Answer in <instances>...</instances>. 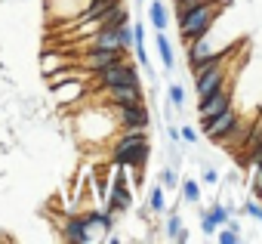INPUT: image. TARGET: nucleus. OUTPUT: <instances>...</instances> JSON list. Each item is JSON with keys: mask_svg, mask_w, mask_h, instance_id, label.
<instances>
[{"mask_svg": "<svg viewBox=\"0 0 262 244\" xmlns=\"http://www.w3.org/2000/svg\"><path fill=\"white\" fill-rule=\"evenodd\" d=\"M120 59H126V53L123 50H99V47H90V50H83L74 62L83 68V71H99V68H105V65H114V62H120Z\"/></svg>", "mask_w": 262, "mask_h": 244, "instance_id": "nucleus-6", "label": "nucleus"}, {"mask_svg": "<svg viewBox=\"0 0 262 244\" xmlns=\"http://www.w3.org/2000/svg\"><path fill=\"white\" fill-rule=\"evenodd\" d=\"M148 19H151V25H155L158 31H167V25H170V10L164 7V0H151Z\"/></svg>", "mask_w": 262, "mask_h": 244, "instance_id": "nucleus-12", "label": "nucleus"}, {"mask_svg": "<svg viewBox=\"0 0 262 244\" xmlns=\"http://www.w3.org/2000/svg\"><path fill=\"white\" fill-rule=\"evenodd\" d=\"M173 4H179V0H173Z\"/></svg>", "mask_w": 262, "mask_h": 244, "instance_id": "nucleus-30", "label": "nucleus"}, {"mask_svg": "<svg viewBox=\"0 0 262 244\" xmlns=\"http://www.w3.org/2000/svg\"><path fill=\"white\" fill-rule=\"evenodd\" d=\"M222 84H228L225 62H219V65H210V68H204L201 74H194V93H198V99L210 96V93H213V90H219Z\"/></svg>", "mask_w": 262, "mask_h": 244, "instance_id": "nucleus-7", "label": "nucleus"}, {"mask_svg": "<svg viewBox=\"0 0 262 244\" xmlns=\"http://www.w3.org/2000/svg\"><path fill=\"white\" fill-rule=\"evenodd\" d=\"M201 130L207 139L219 143V139H228L231 133H237V111L228 105L225 111L213 114V117H201Z\"/></svg>", "mask_w": 262, "mask_h": 244, "instance_id": "nucleus-2", "label": "nucleus"}, {"mask_svg": "<svg viewBox=\"0 0 262 244\" xmlns=\"http://www.w3.org/2000/svg\"><path fill=\"white\" fill-rule=\"evenodd\" d=\"M216 241H219V244H237L241 235H237L234 226H219V229H216Z\"/></svg>", "mask_w": 262, "mask_h": 244, "instance_id": "nucleus-17", "label": "nucleus"}, {"mask_svg": "<svg viewBox=\"0 0 262 244\" xmlns=\"http://www.w3.org/2000/svg\"><path fill=\"white\" fill-rule=\"evenodd\" d=\"M105 105H129V102H145L142 96V84H120V87H108L99 90Z\"/></svg>", "mask_w": 262, "mask_h": 244, "instance_id": "nucleus-8", "label": "nucleus"}, {"mask_svg": "<svg viewBox=\"0 0 262 244\" xmlns=\"http://www.w3.org/2000/svg\"><path fill=\"white\" fill-rule=\"evenodd\" d=\"M222 4H225V0H204L201 7H194L185 16H179V37L188 44V40H194L201 34H210L216 16L222 13Z\"/></svg>", "mask_w": 262, "mask_h": 244, "instance_id": "nucleus-1", "label": "nucleus"}, {"mask_svg": "<svg viewBox=\"0 0 262 244\" xmlns=\"http://www.w3.org/2000/svg\"><path fill=\"white\" fill-rule=\"evenodd\" d=\"M53 90V99H56V105H62V108H80V102L90 96V87H86V80H62V84H56V87H50Z\"/></svg>", "mask_w": 262, "mask_h": 244, "instance_id": "nucleus-5", "label": "nucleus"}, {"mask_svg": "<svg viewBox=\"0 0 262 244\" xmlns=\"http://www.w3.org/2000/svg\"><path fill=\"white\" fill-rule=\"evenodd\" d=\"M179 229H182V219L173 213V216L167 219V238H176V232H179Z\"/></svg>", "mask_w": 262, "mask_h": 244, "instance_id": "nucleus-24", "label": "nucleus"}, {"mask_svg": "<svg viewBox=\"0 0 262 244\" xmlns=\"http://www.w3.org/2000/svg\"><path fill=\"white\" fill-rule=\"evenodd\" d=\"M114 120H117V130L120 127H142L148 130L151 127V114L145 108V102H129V105H108Z\"/></svg>", "mask_w": 262, "mask_h": 244, "instance_id": "nucleus-4", "label": "nucleus"}, {"mask_svg": "<svg viewBox=\"0 0 262 244\" xmlns=\"http://www.w3.org/2000/svg\"><path fill=\"white\" fill-rule=\"evenodd\" d=\"M207 213H210V219H213V222H216V226H225V222H228V219H231V213H228V210H225V207H222V204H213V207H210V210H207Z\"/></svg>", "mask_w": 262, "mask_h": 244, "instance_id": "nucleus-19", "label": "nucleus"}, {"mask_svg": "<svg viewBox=\"0 0 262 244\" xmlns=\"http://www.w3.org/2000/svg\"><path fill=\"white\" fill-rule=\"evenodd\" d=\"M244 164H250V167H256V164H262V143L250 149V158H244Z\"/></svg>", "mask_w": 262, "mask_h": 244, "instance_id": "nucleus-22", "label": "nucleus"}, {"mask_svg": "<svg viewBox=\"0 0 262 244\" xmlns=\"http://www.w3.org/2000/svg\"><path fill=\"white\" fill-rule=\"evenodd\" d=\"M161 186H164V189H176V186H179V173H176L173 167H167V170L161 173Z\"/></svg>", "mask_w": 262, "mask_h": 244, "instance_id": "nucleus-20", "label": "nucleus"}, {"mask_svg": "<svg viewBox=\"0 0 262 244\" xmlns=\"http://www.w3.org/2000/svg\"><path fill=\"white\" fill-rule=\"evenodd\" d=\"M216 229H219V226L210 219V213H204V216H201V232H204V235H216Z\"/></svg>", "mask_w": 262, "mask_h": 244, "instance_id": "nucleus-23", "label": "nucleus"}, {"mask_svg": "<svg viewBox=\"0 0 262 244\" xmlns=\"http://www.w3.org/2000/svg\"><path fill=\"white\" fill-rule=\"evenodd\" d=\"M167 96H170V105H173V108H182V105H185V90H182L179 84H170Z\"/></svg>", "mask_w": 262, "mask_h": 244, "instance_id": "nucleus-18", "label": "nucleus"}, {"mask_svg": "<svg viewBox=\"0 0 262 244\" xmlns=\"http://www.w3.org/2000/svg\"><path fill=\"white\" fill-rule=\"evenodd\" d=\"M68 62H74V59H68V56H62V53H47L43 62H40V71H43V77H47V74H53L56 68H62V65H68Z\"/></svg>", "mask_w": 262, "mask_h": 244, "instance_id": "nucleus-14", "label": "nucleus"}, {"mask_svg": "<svg viewBox=\"0 0 262 244\" xmlns=\"http://www.w3.org/2000/svg\"><path fill=\"white\" fill-rule=\"evenodd\" d=\"M259 198H262V192H259Z\"/></svg>", "mask_w": 262, "mask_h": 244, "instance_id": "nucleus-31", "label": "nucleus"}, {"mask_svg": "<svg viewBox=\"0 0 262 244\" xmlns=\"http://www.w3.org/2000/svg\"><path fill=\"white\" fill-rule=\"evenodd\" d=\"M148 210L151 213H164L167 210V198H164V186H155L148 195Z\"/></svg>", "mask_w": 262, "mask_h": 244, "instance_id": "nucleus-16", "label": "nucleus"}, {"mask_svg": "<svg viewBox=\"0 0 262 244\" xmlns=\"http://www.w3.org/2000/svg\"><path fill=\"white\" fill-rule=\"evenodd\" d=\"M167 136H170V143H179V130H176V127H170Z\"/></svg>", "mask_w": 262, "mask_h": 244, "instance_id": "nucleus-29", "label": "nucleus"}, {"mask_svg": "<svg viewBox=\"0 0 262 244\" xmlns=\"http://www.w3.org/2000/svg\"><path fill=\"white\" fill-rule=\"evenodd\" d=\"M151 158V143H136V146H123V149H111V164H120L126 170H142Z\"/></svg>", "mask_w": 262, "mask_h": 244, "instance_id": "nucleus-3", "label": "nucleus"}, {"mask_svg": "<svg viewBox=\"0 0 262 244\" xmlns=\"http://www.w3.org/2000/svg\"><path fill=\"white\" fill-rule=\"evenodd\" d=\"M179 186H182V201H188V204H198V201H201V186H198V179H182Z\"/></svg>", "mask_w": 262, "mask_h": 244, "instance_id": "nucleus-15", "label": "nucleus"}, {"mask_svg": "<svg viewBox=\"0 0 262 244\" xmlns=\"http://www.w3.org/2000/svg\"><path fill=\"white\" fill-rule=\"evenodd\" d=\"M62 238L65 241H71V244H90L93 241V235H90V229H86V219H83V213H68V219L62 222Z\"/></svg>", "mask_w": 262, "mask_h": 244, "instance_id": "nucleus-10", "label": "nucleus"}, {"mask_svg": "<svg viewBox=\"0 0 262 244\" xmlns=\"http://www.w3.org/2000/svg\"><path fill=\"white\" fill-rule=\"evenodd\" d=\"M204 182H210V186H216V182H219V173H216L213 167H207V170H204Z\"/></svg>", "mask_w": 262, "mask_h": 244, "instance_id": "nucleus-28", "label": "nucleus"}, {"mask_svg": "<svg viewBox=\"0 0 262 244\" xmlns=\"http://www.w3.org/2000/svg\"><path fill=\"white\" fill-rule=\"evenodd\" d=\"M262 143V127H256L250 136H247V149H253V146H259Z\"/></svg>", "mask_w": 262, "mask_h": 244, "instance_id": "nucleus-26", "label": "nucleus"}, {"mask_svg": "<svg viewBox=\"0 0 262 244\" xmlns=\"http://www.w3.org/2000/svg\"><path fill=\"white\" fill-rule=\"evenodd\" d=\"M228 105H231V87H228V84H222V87H219V90H213L210 96L198 99V114H201V117H213V114L225 111Z\"/></svg>", "mask_w": 262, "mask_h": 244, "instance_id": "nucleus-9", "label": "nucleus"}, {"mask_svg": "<svg viewBox=\"0 0 262 244\" xmlns=\"http://www.w3.org/2000/svg\"><path fill=\"white\" fill-rule=\"evenodd\" d=\"M262 192V164H256V176H253V195Z\"/></svg>", "mask_w": 262, "mask_h": 244, "instance_id": "nucleus-27", "label": "nucleus"}, {"mask_svg": "<svg viewBox=\"0 0 262 244\" xmlns=\"http://www.w3.org/2000/svg\"><path fill=\"white\" fill-rule=\"evenodd\" d=\"M244 213H250L256 222H262V204H259V201H247V204H244Z\"/></svg>", "mask_w": 262, "mask_h": 244, "instance_id": "nucleus-21", "label": "nucleus"}, {"mask_svg": "<svg viewBox=\"0 0 262 244\" xmlns=\"http://www.w3.org/2000/svg\"><path fill=\"white\" fill-rule=\"evenodd\" d=\"M158 53H161L164 68H167V71H173L176 59H173V47H170V40H167V34H164V31H158Z\"/></svg>", "mask_w": 262, "mask_h": 244, "instance_id": "nucleus-13", "label": "nucleus"}, {"mask_svg": "<svg viewBox=\"0 0 262 244\" xmlns=\"http://www.w3.org/2000/svg\"><path fill=\"white\" fill-rule=\"evenodd\" d=\"M83 219H86V229H90L93 241H96V238H105V235L114 229V213H108L105 207H93V210H86Z\"/></svg>", "mask_w": 262, "mask_h": 244, "instance_id": "nucleus-11", "label": "nucleus"}, {"mask_svg": "<svg viewBox=\"0 0 262 244\" xmlns=\"http://www.w3.org/2000/svg\"><path fill=\"white\" fill-rule=\"evenodd\" d=\"M179 139H182V143H198V130H194V127H182V130H179Z\"/></svg>", "mask_w": 262, "mask_h": 244, "instance_id": "nucleus-25", "label": "nucleus"}]
</instances>
